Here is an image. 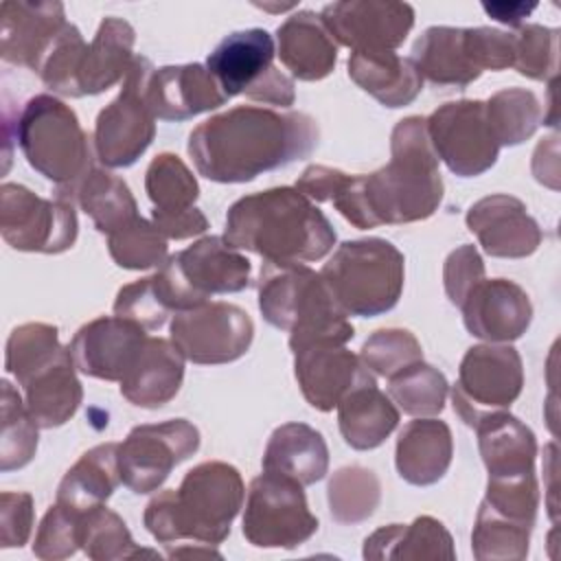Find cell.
Instances as JSON below:
<instances>
[{"mask_svg": "<svg viewBox=\"0 0 561 561\" xmlns=\"http://www.w3.org/2000/svg\"><path fill=\"white\" fill-rule=\"evenodd\" d=\"M524 368L519 353L508 344L471 346L451 386L454 412L469 425L493 412L506 410L522 392Z\"/></svg>", "mask_w": 561, "mask_h": 561, "instance_id": "cell-12", "label": "cell"}, {"mask_svg": "<svg viewBox=\"0 0 561 561\" xmlns=\"http://www.w3.org/2000/svg\"><path fill=\"white\" fill-rule=\"evenodd\" d=\"M33 530V497L24 491L0 495V546L22 548Z\"/></svg>", "mask_w": 561, "mask_h": 561, "instance_id": "cell-51", "label": "cell"}, {"mask_svg": "<svg viewBox=\"0 0 561 561\" xmlns=\"http://www.w3.org/2000/svg\"><path fill=\"white\" fill-rule=\"evenodd\" d=\"M259 309L272 327L289 333V348L313 340L346 344L355 335L320 272L305 263L265 261L259 274Z\"/></svg>", "mask_w": 561, "mask_h": 561, "instance_id": "cell-5", "label": "cell"}, {"mask_svg": "<svg viewBox=\"0 0 561 561\" xmlns=\"http://www.w3.org/2000/svg\"><path fill=\"white\" fill-rule=\"evenodd\" d=\"M403 254L386 239L344 241L322 265L320 278L346 316L390 311L403 289Z\"/></svg>", "mask_w": 561, "mask_h": 561, "instance_id": "cell-7", "label": "cell"}, {"mask_svg": "<svg viewBox=\"0 0 561 561\" xmlns=\"http://www.w3.org/2000/svg\"><path fill=\"white\" fill-rule=\"evenodd\" d=\"M458 309L471 335L495 344L522 337L533 320L528 294L506 278H482L471 287Z\"/></svg>", "mask_w": 561, "mask_h": 561, "instance_id": "cell-22", "label": "cell"}, {"mask_svg": "<svg viewBox=\"0 0 561 561\" xmlns=\"http://www.w3.org/2000/svg\"><path fill=\"white\" fill-rule=\"evenodd\" d=\"M329 449L318 430L307 423H285L276 427L265 445L263 471L287 476L302 486L327 476Z\"/></svg>", "mask_w": 561, "mask_h": 561, "instance_id": "cell-31", "label": "cell"}, {"mask_svg": "<svg viewBox=\"0 0 561 561\" xmlns=\"http://www.w3.org/2000/svg\"><path fill=\"white\" fill-rule=\"evenodd\" d=\"M515 59L513 68L535 81L557 77V31L539 24H526L513 31Z\"/></svg>", "mask_w": 561, "mask_h": 561, "instance_id": "cell-47", "label": "cell"}, {"mask_svg": "<svg viewBox=\"0 0 561 561\" xmlns=\"http://www.w3.org/2000/svg\"><path fill=\"white\" fill-rule=\"evenodd\" d=\"M171 342L193 364H228L248 353L254 324L232 302H202L173 313Z\"/></svg>", "mask_w": 561, "mask_h": 561, "instance_id": "cell-16", "label": "cell"}, {"mask_svg": "<svg viewBox=\"0 0 561 561\" xmlns=\"http://www.w3.org/2000/svg\"><path fill=\"white\" fill-rule=\"evenodd\" d=\"M24 388V403L39 427H59L77 412L83 388L68 346L46 344L9 370Z\"/></svg>", "mask_w": 561, "mask_h": 561, "instance_id": "cell-17", "label": "cell"}, {"mask_svg": "<svg viewBox=\"0 0 561 561\" xmlns=\"http://www.w3.org/2000/svg\"><path fill=\"white\" fill-rule=\"evenodd\" d=\"M79 515L81 513H72L55 502V506H50L39 522L33 541V554L44 561H59L72 557L79 550Z\"/></svg>", "mask_w": 561, "mask_h": 561, "instance_id": "cell-48", "label": "cell"}, {"mask_svg": "<svg viewBox=\"0 0 561 561\" xmlns=\"http://www.w3.org/2000/svg\"><path fill=\"white\" fill-rule=\"evenodd\" d=\"M465 221L489 256H528L539 248L543 237L539 224L526 213L524 202L504 193L478 199L467 210Z\"/></svg>", "mask_w": 561, "mask_h": 561, "instance_id": "cell-23", "label": "cell"}, {"mask_svg": "<svg viewBox=\"0 0 561 561\" xmlns=\"http://www.w3.org/2000/svg\"><path fill=\"white\" fill-rule=\"evenodd\" d=\"M294 373L307 403L320 412H331L355 388L377 383L359 355L344 342L316 340L291 348Z\"/></svg>", "mask_w": 561, "mask_h": 561, "instance_id": "cell-19", "label": "cell"}, {"mask_svg": "<svg viewBox=\"0 0 561 561\" xmlns=\"http://www.w3.org/2000/svg\"><path fill=\"white\" fill-rule=\"evenodd\" d=\"M184 362V355L171 340L147 335L134 364L118 381L121 394L138 408H162L182 386Z\"/></svg>", "mask_w": 561, "mask_h": 561, "instance_id": "cell-26", "label": "cell"}, {"mask_svg": "<svg viewBox=\"0 0 561 561\" xmlns=\"http://www.w3.org/2000/svg\"><path fill=\"white\" fill-rule=\"evenodd\" d=\"M410 59L421 70L423 79L436 85L465 88L482 75L469 53L465 28L430 26L414 42Z\"/></svg>", "mask_w": 561, "mask_h": 561, "instance_id": "cell-33", "label": "cell"}, {"mask_svg": "<svg viewBox=\"0 0 561 561\" xmlns=\"http://www.w3.org/2000/svg\"><path fill=\"white\" fill-rule=\"evenodd\" d=\"M533 526L508 519L480 504L471 533L473 557L480 561H519L528 554Z\"/></svg>", "mask_w": 561, "mask_h": 561, "instance_id": "cell-43", "label": "cell"}, {"mask_svg": "<svg viewBox=\"0 0 561 561\" xmlns=\"http://www.w3.org/2000/svg\"><path fill=\"white\" fill-rule=\"evenodd\" d=\"M276 44L265 28L226 35L206 59V70L226 99L245 94L250 101L289 107L296 101L294 79L274 66Z\"/></svg>", "mask_w": 561, "mask_h": 561, "instance_id": "cell-9", "label": "cell"}, {"mask_svg": "<svg viewBox=\"0 0 561 561\" xmlns=\"http://www.w3.org/2000/svg\"><path fill=\"white\" fill-rule=\"evenodd\" d=\"M250 261L224 237H202L171 254L153 274L156 289L171 313L206 302L215 294H234L250 285Z\"/></svg>", "mask_w": 561, "mask_h": 561, "instance_id": "cell-8", "label": "cell"}, {"mask_svg": "<svg viewBox=\"0 0 561 561\" xmlns=\"http://www.w3.org/2000/svg\"><path fill=\"white\" fill-rule=\"evenodd\" d=\"M243 502L245 486L237 467L208 460L188 469L178 489L153 495L142 522L162 543L193 539L217 546L230 535V524Z\"/></svg>", "mask_w": 561, "mask_h": 561, "instance_id": "cell-4", "label": "cell"}, {"mask_svg": "<svg viewBox=\"0 0 561 561\" xmlns=\"http://www.w3.org/2000/svg\"><path fill=\"white\" fill-rule=\"evenodd\" d=\"M557 136L546 138L543 142L537 145L535 153H533V173L537 178V182L550 186V188H559V151H557Z\"/></svg>", "mask_w": 561, "mask_h": 561, "instance_id": "cell-52", "label": "cell"}, {"mask_svg": "<svg viewBox=\"0 0 561 561\" xmlns=\"http://www.w3.org/2000/svg\"><path fill=\"white\" fill-rule=\"evenodd\" d=\"M15 138L26 162L57 184V195L72 202L77 186L94 169L90 138L72 107L50 94L31 96L18 121Z\"/></svg>", "mask_w": 561, "mask_h": 561, "instance_id": "cell-6", "label": "cell"}, {"mask_svg": "<svg viewBox=\"0 0 561 561\" xmlns=\"http://www.w3.org/2000/svg\"><path fill=\"white\" fill-rule=\"evenodd\" d=\"M72 202L92 217L96 230L103 234H112L138 217V206L129 186L118 175L103 169H92L83 178Z\"/></svg>", "mask_w": 561, "mask_h": 561, "instance_id": "cell-37", "label": "cell"}, {"mask_svg": "<svg viewBox=\"0 0 561 561\" xmlns=\"http://www.w3.org/2000/svg\"><path fill=\"white\" fill-rule=\"evenodd\" d=\"M364 559H454V541L447 528L421 515L412 524H390L377 528L364 541Z\"/></svg>", "mask_w": 561, "mask_h": 561, "instance_id": "cell-35", "label": "cell"}, {"mask_svg": "<svg viewBox=\"0 0 561 561\" xmlns=\"http://www.w3.org/2000/svg\"><path fill=\"white\" fill-rule=\"evenodd\" d=\"M0 57L7 64L39 72L44 57L64 31L61 2H2L0 7Z\"/></svg>", "mask_w": 561, "mask_h": 561, "instance_id": "cell-24", "label": "cell"}, {"mask_svg": "<svg viewBox=\"0 0 561 561\" xmlns=\"http://www.w3.org/2000/svg\"><path fill=\"white\" fill-rule=\"evenodd\" d=\"M145 340L147 331L140 324L118 316H101L75 333L68 351L79 373L94 379L121 381Z\"/></svg>", "mask_w": 561, "mask_h": 561, "instance_id": "cell-21", "label": "cell"}, {"mask_svg": "<svg viewBox=\"0 0 561 561\" xmlns=\"http://www.w3.org/2000/svg\"><path fill=\"white\" fill-rule=\"evenodd\" d=\"M388 397L410 416H436L445 408L447 379L438 368L421 359L388 379Z\"/></svg>", "mask_w": 561, "mask_h": 561, "instance_id": "cell-40", "label": "cell"}, {"mask_svg": "<svg viewBox=\"0 0 561 561\" xmlns=\"http://www.w3.org/2000/svg\"><path fill=\"white\" fill-rule=\"evenodd\" d=\"M335 410L344 443L359 451L379 447L399 425L397 405L377 388V383L351 390Z\"/></svg>", "mask_w": 561, "mask_h": 561, "instance_id": "cell-36", "label": "cell"}, {"mask_svg": "<svg viewBox=\"0 0 561 561\" xmlns=\"http://www.w3.org/2000/svg\"><path fill=\"white\" fill-rule=\"evenodd\" d=\"M121 482L118 443H103L88 449L61 478L55 502L72 513H85L105 504Z\"/></svg>", "mask_w": 561, "mask_h": 561, "instance_id": "cell-34", "label": "cell"}, {"mask_svg": "<svg viewBox=\"0 0 561 561\" xmlns=\"http://www.w3.org/2000/svg\"><path fill=\"white\" fill-rule=\"evenodd\" d=\"M427 136L438 160L460 178L489 171L500 153V145L486 118V105L478 99L443 103L427 118Z\"/></svg>", "mask_w": 561, "mask_h": 561, "instance_id": "cell-14", "label": "cell"}, {"mask_svg": "<svg viewBox=\"0 0 561 561\" xmlns=\"http://www.w3.org/2000/svg\"><path fill=\"white\" fill-rule=\"evenodd\" d=\"M478 449L489 478H511L535 471L537 443L530 427L508 412L482 416L476 427Z\"/></svg>", "mask_w": 561, "mask_h": 561, "instance_id": "cell-29", "label": "cell"}, {"mask_svg": "<svg viewBox=\"0 0 561 561\" xmlns=\"http://www.w3.org/2000/svg\"><path fill=\"white\" fill-rule=\"evenodd\" d=\"M0 232L20 252H66L77 241L75 206L61 197L44 199L22 184L4 182L0 186Z\"/></svg>", "mask_w": 561, "mask_h": 561, "instance_id": "cell-13", "label": "cell"}, {"mask_svg": "<svg viewBox=\"0 0 561 561\" xmlns=\"http://www.w3.org/2000/svg\"><path fill=\"white\" fill-rule=\"evenodd\" d=\"M145 191L153 204L151 221L167 239H188L206 232L208 219L195 208L197 180L175 153H160L149 162Z\"/></svg>", "mask_w": 561, "mask_h": 561, "instance_id": "cell-20", "label": "cell"}, {"mask_svg": "<svg viewBox=\"0 0 561 561\" xmlns=\"http://www.w3.org/2000/svg\"><path fill=\"white\" fill-rule=\"evenodd\" d=\"M359 359L370 373L390 379L403 368L421 362L423 348L408 329H379L362 344Z\"/></svg>", "mask_w": 561, "mask_h": 561, "instance_id": "cell-45", "label": "cell"}, {"mask_svg": "<svg viewBox=\"0 0 561 561\" xmlns=\"http://www.w3.org/2000/svg\"><path fill=\"white\" fill-rule=\"evenodd\" d=\"M153 70L147 57L136 55L118 96L96 116L94 151L110 169L134 164L156 136V114L147 99Z\"/></svg>", "mask_w": 561, "mask_h": 561, "instance_id": "cell-11", "label": "cell"}, {"mask_svg": "<svg viewBox=\"0 0 561 561\" xmlns=\"http://www.w3.org/2000/svg\"><path fill=\"white\" fill-rule=\"evenodd\" d=\"M224 239L270 263H311L333 250L335 230L296 186H276L237 199Z\"/></svg>", "mask_w": 561, "mask_h": 561, "instance_id": "cell-3", "label": "cell"}, {"mask_svg": "<svg viewBox=\"0 0 561 561\" xmlns=\"http://www.w3.org/2000/svg\"><path fill=\"white\" fill-rule=\"evenodd\" d=\"M147 99L156 118L175 123L210 112L228 101L202 64L156 68L149 77Z\"/></svg>", "mask_w": 561, "mask_h": 561, "instance_id": "cell-25", "label": "cell"}, {"mask_svg": "<svg viewBox=\"0 0 561 561\" xmlns=\"http://www.w3.org/2000/svg\"><path fill=\"white\" fill-rule=\"evenodd\" d=\"M197 447L199 432L186 419L138 425L118 443L121 482L134 493H151Z\"/></svg>", "mask_w": 561, "mask_h": 561, "instance_id": "cell-15", "label": "cell"}, {"mask_svg": "<svg viewBox=\"0 0 561 561\" xmlns=\"http://www.w3.org/2000/svg\"><path fill=\"white\" fill-rule=\"evenodd\" d=\"M348 77L386 107H403L423 90V75L397 53H351Z\"/></svg>", "mask_w": 561, "mask_h": 561, "instance_id": "cell-32", "label": "cell"}, {"mask_svg": "<svg viewBox=\"0 0 561 561\" xmlns=\"http://www.w3.org/2000/svg\"><path fill=\"white\" fill-rule=\"evenodd\" d=\"M276 48L283 66L300 81H320L337 61V42L313 11H296L276 28Z\"/></svg>", "mask_w": 561, "mask_h": 561, "instance_id": "cell-27", "label": "cell"}, {"mask_svg": "<svg viewBox=\"0 0 561 561\" xmlns=\"http://www.w3.org/2000/svg\"><path fill=\"white\" fill-rule=\"evenodd\" d=\"M537 4H526V2H482V9L497 22L519 26L526 15L533 13Z\"/></svg>", "mask_w": 561, "mask_h": 561, "instance_id": "cell-53", "label": "cell"}, {"mask_svg": "<svg viewBox=\"0 0 561 561\" xmlns=\"http://www.w3.org/2000/svg\"><path fill=\"white\" fill-rule=\"evenodd\" d=\"M318 125L309 114L237 105L199 123L186 149L199 175L241 184L307 158L318 147Z\"/></svg>", "mask_w": 561, "mask_h": 561, "instance_id": "cell-1", "label": "cell"}, {"mask_svg": "<svg viewBox=\"0 0 561 561\" xmlns=\"http://www.w3.org/2000/svg\"><path fill=\"white\" fill-rule=\"evenodd\" d=\"M443 178L423 116L401 118L390 134V162L368 175H344L331 204L359 230L412 224L434 215Z\"/></svg>", "mask_w": 561, "mask_h": 561, "instance_id": "cell-2", "label": "cell"}, {"mask_svg": "<svg viewBox=\"0 0 561 561\" xmlns=\"http://www.w3.org/2000/svg\"><path fill=\"white\" fill-rule=\"evenodd\" d=\"M329 511L337 524H359L368 519L381 500V484L375 471L351 465L333 473L327 489Z\"/></svg>", "mask_w": 561, "mask_h": 561, "instance_id": "cell-39", "label": "cell"}, {"mask_svg": "<svg viewBox=\"0 0 561 561\" xmlns=\"http://www.w3.org/2000/svg\"><path fill=\"white\" fill-rule=\"evenodd\" d=\"M77 539L79 548L94 561H118L149 552L134 543L127 524L103 504L79 515Z\"/></svg>", "mask_w": 561, "mask_h": 561, "instance_id": "cell-42", "label": "cell"}, {"mask_svg": "<svg viewBox=\"0 0 561 561\" xmlns=\"http://www.w3.org/2000/svg\"><path fill=\"white\" fill-rule=\"evenodd\" d=\"M454 443L445 421L434 416L410 421L397 438L394 465L399 476L414 486L438 482L451 465Z\"/></svg>", "mask_w": 561, "mask_h": 561, "instance_id": "cell-28", "label": "cell"}, {"mask_svg": "<svg viewBox=\"0 0 561 561\" xmlns=\"http://www.w3.org/2000/svg\"><path fill=\"white\" fill-rule=\"evenodd\" d=\"M88 44L83 42L79 28L75 24H66L53 48L42 61L39 77L42 81L61 96L79 99V68L83 61Z\"/></svg>", "mask_w": 561, "mask_h": 561, "instance_id": "cell-46", "label": "cell"}, {"mask_svg": "<svg viewBox=\"0 0 561 561\" xmlns=\"http://www.w3.org/2000/svg\"><path fill=\"white\" fill-rule=\"evenodd\" d=\"M169 313L171 311L164 307L156 289L153 276H147L121 287L114 300V316L127 318L140 324L145 331L160 329L167 322Z\"/></svg>", "mask_w": 561, "mask_h": 561, "instance_id": "cell-49", "label": "cell"}, {"mask_svg": "<svg viewBox=\"0 0 561 561\" xmlns=\"http://www.w3.org/2000/svg\"><path fill=\"white\" fill-rule=\"evenodd\" d=\"M482 278H484V263H482L480 252L471 243L456 248L445 259L443 285H445V294L451 305L460 307L465 296L471 291V287L476 283H480Z\"/></svg>", "mask_w": 561, "mask_h": 561, "instance_id": "cell-50", "label": "cell"}, {"mask_svg": "<svg viewBox=\"0 0 561 561\" xmlns=\"http://www.w3.org/2000/svg\"><path fill=\"white\" fill-rule=\"evenodd\" d=\"M484 105L491 131L500 147H513L528 140L543 121L537 96L524 88H504Z\"/></svg>", "mask_w": 561, "mask_h": 561, "instance_id": "cell-38", "label": "cell"}, {"mask_svg": "<svg viewBox=\"0 0 561 561\" xmlns=\"http://www.w3.org/2000/svg\"><path fill=\"white\" fill-rule=\"evenodd\" d=\"M136 33L129 22L110 15L99 24L79 68V96L101 94L127 77L134 61Z\"/></svg>", "mask_w": 561, "mask_h": 561, "instance_id": "cell-30", "label": "cell"}, {"mask_svg": "<svg viewBox=\"0 0 561 561\" xmlns=\"http://www.w3.org/2000/svg\"><path fill=\"white\" fill-rule=\"evenodd\" d=\"M2 434H0V469L13 471L26 467L37 451V421L31 416L20 392L11 381L2 379Z\"/></svg>", "mask_w": 561, "mask_h": 561, "instance_id": "cell-41", "label": "cell"}, {"mask_svg": "<svg viewBox=\"0 0 561 561\" xmlns=\"http://www.w3.org/2000/svg\"><path fill=\"white\" fill-rule=\"evenodd\" d=\"M167 241L153 221L136 217L107 234V250L118 267L147 270L164 263Z\"/></svg>", "mask_w": 561, "mask_h": 561, "instance_id": "cell-44", "label": "cell"}, {"mask_svg": "<svg viewBox=\"0 0 561 561\" xmlns=\"http://www.w3.org/2000/svg\"><path fill=\"white\" fill-rule=\"evenodd\" d=\"M320 18L351 53H394L414 24V9L408 2L346 0L327 4Z\"/></svg>", "mask_w": 561, "mask_h": 561, "instance_id": "cell-18", "label": "cell"}, {"mask_svg": "<svg viewBox=\"0 0 561 561\" xmlns=\"http://www.w3.org/2000/svg\"><path fill=\"white\" fill-rule=\"evenodd\" d=\"M305 486L287 476L263 471L245 495L243 537L256 548H298L318 530V517L309 511Z\"/></svg>", "mask_w": 561, "mask_h": 561, "instance_id": "cell-10", "label": "cell"}]
</instances>
